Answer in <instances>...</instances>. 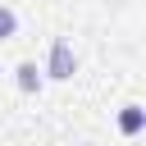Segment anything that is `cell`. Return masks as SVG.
Listing matches in <instances>:
<instances>
[{"label":"cell","instance_id":"2","mask_svg":"<svg viewBox=\"0 0 146 146\" xmlns=\"http://www.w3.org/2000/svg\"><path fill=\"white\" fill-rule=\"evenodd\" d=\"M14 82H18V91H23V96H36V91H41V82H46V78H41V68H36V64H32V59H23V64H18V68H14Z\"/></svg>","mask_w":146,"mask_h":146},{"label":"cell","instance_id":"1","mask_svg":"<svg viewBox=\"0 0 146 146\" xmlns=\"http://www.w3.org/2000/svg\"><path fill=\"white\" fill-rule=\"evenodd\" d=\"M50 82H68L73 73H78V55H73V46L64 41V36H55L50 41V55H46V68H41Z\"/></svg>","mask_w":146,"mask_h":146},{"label":"cell","instance_id":"3","mask_svg":"<svg viewBox=\"0 0 146 146\" xmlns=\"http://www.w3.org/2000/svg\"><path fill=\"white\" fill-rule=\"evenodd\" d=\"M141 128H146V110L132 100V105H123L119 110V132L123 137H141Z\"/></svg>","mask_w":146,"mask_h":146},{"label":"cell","instance_id":"4","mask_svg":"<svg viewBox=\"0 0 146 146\" xmlns=\"http://www.w3.org/2000/svg\"><path fill=\"white\" fill-rule=\"evenodd\" d=\"M14 32H18V14H14L9 5H0V46L14 41Z\"/></svg>","mask_w":146,"mask_h":146}]
</instances>
